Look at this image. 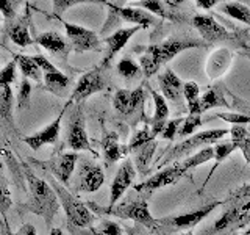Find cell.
<instances>
[{"mask_svg": "<svg viewBox=\"0 0 250 235\" xmlns=\"http://www.w3.org/2000/svg\"><path fill=\"white\" fill-rule=\"evenodd\" d=\"M222 215L200 235H231L250 224V184L239 187L222 202Z\"/></svg>", "mask_w": 250, "mask_h": 235, "instance_id": "6da1fadb", "label": "cell"}, {"mask_svg": "<svg viewBox=\"0 0 250 235\" xmlns=\"http://www.w3.org/2000/svg\"><path fill=\"white\" fill-rule=\"evenodd\" d=\"M200 46H203L200 39L191 36H170L160 44L136 46L133 50L139 53V66L143 69V74L146 77H152L158 72L163 65L169 63L178 53Z\"/></svg>", "mask_w": 250, "mask_h": 235, "instance_id": "7a4b0ae2", "label": "cell"}, {"mask_svg": "<svg viewBox=\"0 0 250 235\" xmlns=\"http://www.w3.org/2000/svg\"><path fill=\"white\" fill-rule=\"evenodd\" d=\"M23 176L27 179L28 184V194L30 199L28 202L22 204L19 209L23 212H30L38 216H41L47 226H50L55 215L58 213V210L61 207L60 199L57 191L53 190V187L47 182V180L38 177L35 174V171L31 169L27 163L22 164Z\"/></svg>", "mask_w": 250, "mask_h": 235, "instance_id": "3957f363", "label": "cell"}, {"mask_svg": "<svg viewBox=\"0 0 250 235\" xmlns=\"http://www.w3.org/2000/svg\"><path fill=\"white\" fill-rule=\"evenodd\" d=\"M97 216H114L121 219H130L136 224L147 227L148 231L153 232L156 229V218L150 215L148 210V198L138 190H133L127 193L122 202H117L114 206H99L96 202L86 204Z\"/></svg>", "mask_w": 250, "mask_h": 235, "instance_id": "277c9868", "label": "cell"}, {"mask_svg": "<svg viewBox=\"0 0 250 235\" xmlns=\"http://www.w3.org/2000/svg\"><path fill=\"white\" fill-rule=\"evenodd\" d=\"M49 174V172H47ZM53 190L57 191L58 194V199L62 210L66 213V219H67V229L69 231H74V229H84V227H89L92 226V223L97 221V215L86 206L84 202L78 201L75 196L66 190V187L62 185L61 182H58L52 174L50 177L47 179Z\"/></svg>", "mask_w": 250, "mask_h": 235, "instance_id": "5b68a950", "label": "cell"}, {"mask_svg": "<svg viewBox=\"0 0 250 235\" xmlns=\"http://www.w3.org/2000/svg\"><path fill=\"white\" fill-rule=\"evenodd\" d=\"M227 133H230L229 129H211V130H203L199 133H194V135L185 138L183 141H180L178 144L170 146L166 152L161 155L158 168L164 166L170 162H175L182 157H186L192 154L197 149H203L209 144H216L219 143V140H222Z\"/></svg>", "mask_w": 250, "mask_h": 235, "instance_id": "8992f818", "label": "cell"}, {"mask_svg": "<svg viewBox=\"0 0 250 235\" xmlns=\"http://www.w3.org/2000/svg\"><path fill=\"white\" fill-rule=\"evenodd\" d=\"M219 206H222V202L216 201L213 204L203 206L194 212H189V213L160 218V219H156V229L153 231V234L155 235H170V234L180 232V231H191L192 227H195L200 221H203V219H205L211 212L217 209Z\"/></svg>", "mask_w": 250, "mask_h": 235, "instance_id": "52a82bcc", "label": "cell"}, {"mask_svg": "<svg viewBox=\"0 0 250 235\" xmlns=\"http://www.w3.org/2000/svg\"><path fill=\"white\" fill-rule=\"evenodd\" d=\"M188 172H189V169L186 168V164L183 162H178V163H174V164H170V166L158 171L156 174H153L147 180H144L143 184L135 185L133 188L138 190L139 193H143L146 198H150V194L153 191L178 182L182 177L188 176Z\"/></svg>", "mask_w": 250, "mask_h": 235, "instance_id": "ba28073f", "label": "cell"}, {"mask_svg": "<svg viewBox=\"0 0 250 235\" xmlns=\"http://www.w3.org/2000/svg\"><path fill=\"white\" fill-rule=\"evenodd\" d=\"M66 144L72 149L74 152L78 151H89L96 155L92 151L88 132H86V124H84V113L82 107H74L72 112L67 116V129H66Z\"/></svg>", "mask_w": 250, "mask_h": 235, "instance_id": "9c48e42d", "label": "cell"}, {"mask_svg": "<svg viewBox=\"0 0 250 235\" xmlns=\"http://www.w3.org/2000/svg\"><path fill=\"white\" fill-rule=\"evenodd\" d=\"M78 160L77 152H55L49 160L38 163L39 166L44 168L45 172L52 174L55 179L61 182L62 185H67L70 176L74 174L75 164Z\"/></svg>", "mask_w": 250, "mask_h": 235, "instance_id": "30bf717a", "label": "cell"}, {"mask_svg": "<svg viewBox=\"0 0 250 235\" xmlns=\"http://www.w3.org/2000/svg\"><path fill=\"white\" fill-rule=\"evenodd\" d=\"M105 88H106V80L102 69L100 68L91 69L78 78V82L72 91V96H70V100L77 102V104H82L83 100L91 97L92 94L104 91Z\"/></svg>", "mask_w": 250, "mask_h": 235, "instance_id": "8fae6325", "label": "cell"}, {"mask_svg": "<svg viewBox=\"0 0 250 235\" xmlns=\"http://www.w3.org/2000/svg\"><path fill=\"white\" fill-rule=\"evenodd\" d=\"M62 25L66 28V36L77 52H100L102 41L92 30H88L77 24H70L62 21Z\"/></svg>", "mask_w": 250, "mask_h": 235, "instance_id": "7c38bea8", "label": "cell"}, {"mask_svg": "<svg viewBox=\"0 0 250 235\" xmlns=\"http://www.w3.org/2000/svg\"><path fill=\"white\" fill-rule=\"evenodd\" d=\"M105 172L100 164L83 159L77 174V188L83 193H94L104 185Z\"/></svg>", "mask_w": 250, "mask_h": 235, "instance_id": "4fadbf2b", "label": "cell"}, {"mask_svg": "<svg viewBox=\"0 0 250 235\" xmlns=\"http://www.w3.org/2000/svg\"><path fill=\"white\" fill-rule=\"evenodd\" d=\"M35 60L39 65V68L42 69L45 90L57 94V96H62V93H64L69 86V82H70L69 77L66 74H62L50 60H47L44 57V55H41V53L35 55Z\"/></svg>", "mask_w": 250, "mask_h": 235, "instance_id": "5bb4252c", "label": "cell"}, {"mask_svg": "<svg viewBox=\"0 0 250 235\" xmlns=\"http://www.w3.org/2000/svg\"><path fill=\"white\" fill-rule=\"evenodd\" d=\"M135 177H136L135 163L128 159H125L116 172V176L111 182V187H109V204L108 206H114V204L119 202V199L125 194V191L131 187Z\"/></svg>", "mask_w": 250, "mask_h": 235, "instance_id": "9a60e30c", "label": "cell"}, {"mask_svg": "<svg viewBox=\"0 0 250 235\" xmlns=\"http://www.w3.org/2000/svg\"><path fill=\"white\" fill-rule=\"evenodd\" d=\"M192 24L205 43H217V41L233 39V35L225 27H222L213 16L197 14V16H194Z\"/></svg>", "mask_w": 250, "mask_h": 235, "instance_id": "2e32d148", "label": "cell"}, {"mask_svg": "<svg viewBox=\"0 0 250 235\" xmlns=\"http://www.w3.org/2000/svg\"><path fill=\"white\" fill-rule=\"evenodd\" d=\"M144 91L143 88L136 90H117L113 96V107L121 116L130 118L143 107Z\"/></svg>", "mask_w": 250, "mask_h": 235, "instance_id": "e0dca14e", "label": "cell"}, {"mask_svg": "<svg viewBox=\"0 0 250 235\" xmlns=\"http://www.w3.org/2000/svg\"><path fill=\"white\" fill-rule=\"evenodd\" d=\"M69 102L66 104L64 110L67 108ZM64 110L57 116V119L52 121L49 125H45L44 129H41L39 132L31 133V135L23 138V143L28 144L33 151H39L42 146L45 144H55L60 138V132H61V121H62V116H64Z\"/></svg>", "mask_w": 250, "mask_h": 235, "instance_id": "ac0fdd59", "label": "cell"}, {"mask_svg": "<svg viewBox=\"0 0 250 235\" xmlns=\"http://www.w3.org/2000/svg\"><path fill=\"white\" fill-rule=\"evenodd\" d=\"M108 10L113 11L119 19L131 22V24H135V25H139L143 28L155 27V25H158V24H160V21L156 19V16H153L152 13H148L146 10H141V8L117 6L114 3H108Z\"/></svg>", "mask_w": 250, "mask_h": 235, "instance_id": "d6986e66", "label": "cell"}, {"mask_svg": "<svg viewBox=\"0 0 250 235\" xmlns=\"http://www.w3.org/2000/svg\"><path fill=\"white\" fill-rule=\"evenodd\" d=\"M35 43L39 44L41 47H44L45 50H49L50 53H53L55 57H58L61 61H64V63L67 61L69 52L74 49L69 39L62 38L60 33H57V31H44V33L38 35Z\"/></svg>", "mask_w": 250, "mask_h": 235, "instance_id": "ffe728a7", "label": "cell"}, {"mask_svg": "<svg viewBox=\"0 0 250 235\" xmlns=\"http://www.w3.org/2000/svg\"><path fill=\"white\" fill-rule=\"evenodd\" d=\"M141 28H143V27L133 25V27H128V28H121V30L114 31V33H111L109 36H106L104 39V43L106 44V55H105L104 65H102V66L106 68L114 55L119 53L124 49V47L127 46V43L130 41V38L135 33H138Z\"/></svg>", "mask_w": 250, "mask_h": 235, "instance_id": "44dd1931", "label": "cell"}, {"mask_svg": "<svg viewBox=\"0 0 250 235\" xmlns=\"http://www.w3.org/2000/svg\"><path fill=\"white\" fill-rule=\"evenodd\" d=\"M158 83L163 96L167 100L174 102V104H180L185 97V83L170 69L164 70L163 74L158 75Z\"/></svg>", "mask_w": 250, "mask_h": 235, "instance_id": "7402d4cb", "label": "cell"}, {"mask_svg": "<svg viewBox=\"0 0 250 235\" xmlns=\"http://www.w3.org/2000/svg\"><path fill=\"white\" fill-rule=\"evenodd\" d=\"M100 147L104 152V159L106 160V164H111L119 162L124 157L130 154L128 146L119 143V135L117 132H106L100 140Z\"/></svg>", "mask_w": 250, "mask_h": 235, "instance_id": "603a6c76", "label": "cell"}, {"mask_svg": "<svg viewBox=\"0 0 250 235\" xmlns=\"http://www.w3.org/2000/svg\"><path fill=\"white\" fill-rule=\"evenodd\" d=\"M130 6L141 8V10H146L153 16H158V18L167 21H182V16L163 0H136V2H131Z\"/></svg>", "mask_w": 250, "mask_h": 235, "instance_id": "cb8c5ba5", "label": "cell"}, {"mask_svg": "<svg viewBox=\"0 0 250 235\" xmlns=\"http://www.w3.org/2000/svg\"><path fill=\"white\" fill-rule=\"evenodd\" d=\"M150 94L155 102V115L150 121V129H152L153 135L158 137V135H161L164 125H166L169 121V107H167L166 97H164L163 94L156 93L155 90H150Z\"/></svg>", "mask_w": 250, "mask_h": 235, "instance_id": "d4e9b609", "label": "cell"}, {"mask_svg": "<svg viewBox=\"0 0 250 235\" xmlns=\"http://www.w3.org/2000/svg\"><path fill=\"white\" fill-rule=\"evenodd\" d=\"M231 61V53L227 49H219L214 53L209 55L208 63H207V74L209 78H217L221 77L227 68H229Z\"/></svg>", "mask_w": 250, "mask_h": 235, "instance_id": "484cf974", "label": "cell"}, {"mask_svg": "<svg viewBox=\"0 0 250 235\" xmlns=\"http://www.w3.org/2000/svg\"><path fill=\"white\" fill-rule=\"evenodd\" d=\"M156 140L150 141L144 146H141L138 149L133 151V160H135V168L139 172L141 176H146L148 172V168H150V160L153 159V154L156 151Z\"/></svg>", "mask_w": 250, "mask_h": 235, "instance_id": "4316f807", "label": "cell"}, {"mask_svg": "<svg viewBox=\"0 0 250 235\" xmlns=\"http://www.w3.org/2000/svg\"><path fill=\"white\" fill-rule=\"evenodd\" d=\"M14 60L18 63V68L25 78H31V80H35L38 83L44 78L42 69L39 68L35 57H28V55H16Z\"/></svg>", "mask_w": 250, "mask_h": 235, "instance_id": "83f0119b", "label": "cell"}, {"mask_svg": "<svg viewBox=\"0 0 250 235\" xmlns=\"http://www.w3.org/2000/svg\"><path fill=\"white\" fill-rule=\"evenodd\" d=\"M74 235H122L121 226L114 223L113 219H102L97 226H89L84 229L70 231Z\"/></svg>", "mask_w": 250, "mask_h": 235, "instance_id": "f1b7e54d", "label": "cell"}, {"mask_svg": "<svg viewBox=\"0 0 250 235\" xmlns=\"http://www.w3.org/2000/svg\"><path fill=\"white\" fill-rule=\"evenodd\" d=\"M225 107L230 108V104L224 97V91L221 85H216L213 88L207 90V93L202 96V112H207L209 108Z\"/></svg>", "mask_w": 250, "mask_h": 235, "instance_id": "f546056e", "label": "cell"}, {"mask_svg": "<svg viewBox=\"0 0 250 235\" xmlns=\"http://www.w3.org/2000/svg\"><path fill=\"white\" fill-rule=\"evenodd\" d=\"M185 99L188 102V112L189 115H202V97L200 88L195 82L185 83Z\"/></svg>", "mask_w": 250, "mask_h": 235, "instance_id": "4dcf8cb0", "label": "cell"}, {"mask_svg": "<svg viewBox=\"0 0 250 235\" xmlns=\"http://www.w3.org/2000/svg\"><path fill=\"white\" fill-rule=\"evenodd\" d=\"M219 11L230 16V18L236 19L239 22H244L250 25V6L239 3V2H227L219 6Z\"/></svg>", "mask_w": 250, "mask_h": 235, "instance_id": "1f68e13d", "label": "cell"}, {"mask_svg": "<svg viewBox=\"0 0 250 235\" xmlns=\"http://www.w3.org/2000/svg\"><path fill=\"white\" fill-rule=\"evenodd\" d=\"M231 133V141L234 143L239 151L244 155L246 162L250 164V138H249V132L244 125H233L230 129Z\"/></svg>", "mask_w": 250, "mask_h": 235, "instance_id": "d6a6232c", "label": "cell"}, {"mask_svg": "<svg viewBox=\"0 0 250 235\" xmlns=\"http://www.w3.org/2000/svg\"><path fill=\"white\" fill-rule=\"evenodd\" d=\"M10 38H11V41L16 46H19V47H28L30 44L35 43L33 39H31V36H30V31H28L25 19H21V21L16 22L14 25H11Z\"/></svg>", "mask_w": 250, "mask_h": 235, "instance_id": "836d02e7", "label": "cell"}, {"mask_svg": "<svg viewBox=\"0 0 250 235\" xmlns=\"http://www.w3.org/2000/svg\"><path fill=\"white\" fill-rule=\"evenodd\" d=\"M11 110H13L11 85L0 83V118L10 124H11Z\"/></svg>", "mask_w": 250, "mask_h": 235, "instance_id": "e575fe53", "label": "cell"}, {"mask_svg": "<svg viewBox=\"0 0 250 235\" xmlns=\"http://www.w3.org/2000/svg\"><path fill=\"white\" fill-rule=\"evenodd\" d=\"M234 149H238L236 146H234V143L233 141H222V143H216L214 144V160H216V164L213 168H211V171H209V176L207 177V180H205V185L208 184V180H209V177L213 176V172L216 171V168L221 164L225 159H229V157L231 155V152L234 151Z\"/></svg>", "mask_w": 250, "mask_h": 235, "instance_id": "d590c367", "label": "cell"}, {"mask_svg": "<svg viewBox=\"0 0 250 235\" xmlns=\"http://www.w3.org/2000/svg\"><path fill=\"white\" fill-rule=\"evenodd\" d=\"M116 69H117V72H119V75L124 77L125 80H133V78H136L143 72V69H141V66H138V63H135L130 58H122L117 63Z\"/></svg>", "mask_w": 250, "mask_h": 235, "instance_id": "8d00e7d4", "label": "cell"}, {"mask_svg": "<svg viewBox=\"0 0 250 235\" xmlns=\"http://www.w3.org/2000/svg\"><path fill=\"white\" fill-rule=\"evenodd\" d=\"M156 137L152 133V129H150V125H146V127H143L141 130H138L135 135L131 137L130 140V143H128V149H130V152H133L135 149L141 147V146H144L147 143H150V141H153Z\"/></svg>", "mask_w": 250, "mask_h": 235, "instance_id": "74e56055", "label": "cell"}, {"mask_svg": "<svg viewBox=\"0 0 250 235\" xmlns=\"http://www.w3.org/2000/svg\"><path fill=\"white\" fill-rule=\"evenodd\" d=\"M202 124L203 122H202L200 115H188L182 122V127L178 130V137L188 138V135H194L195 130H197Z\"/></svg>", "mask_w": 250, "mask_h": 235, "instance_id": "f35d334b", "label": "cell"}, {"mask_svg": "<svg viewBox=\"0 0 250 235\" xmlns=\"http://www.w3.org/2000/svg\"><path fill=\"white\" fill-rule=\"evenodd\" d=\"M80 3H102V0H53V11L55 14H62L67 11L70 6Z\"/></svg>", "mask_w": 250, "mask_h": 235, "instance_id": "ab89813d", "label": "cell"}, {"mask_svg": "<svg viewBox=\"0 0 250 235\" xmlns=\"http://www.w3.org/2000/svg\"><path fill=\"white\" fill-rule=\"evenodd\" d=\"M30 94H31V85L28 82V78L23 77L19 85V93H18V108L22 110L28 105L30 102Z\"/></svg>", "mask_w": 250, "mask_h": 235, "instance_id": "60d3db41", "label": "cell"}, {"mask_svg": "<svg viewBox=\"0 0 250 235\" xmlns=\"http://www.w3.org/2000/svg\"><path fill=\"white\" fill-rule=\"evenodd\" d=\"M183 119L182 118H177V119H169L167 124L164 125V129L161 132V137L167 141H174L175 137H178V130L182 127Z\"/></svg>", "mask_w": 250, "mask_h": 235, "instance_id": "b9f144b4", "label": "cell"}, {"mask_svg": "<svg viewBox=\"0 0 250 235\" xmlns=\"http://www.w3.org/2000/svg\"><path fill=\"white\" fill-rule=\"evenodd\" d=\"M23 0H0V5H2V14L5 19H14L16 13H18V8Z\"/></svg>", "mask_w": 250, "mask_h": 235, "instance_id": "7bdbcfd3", "label": "cell"}, {"mask_svg": "<svg viewBox=\"0 0 250 235\" xmlns=\"http://www.w3.org/2000/svg\"><path fill=\"white\" fill-rule=\"evenodd\" d=\"M16 70H18V63H16V60H13L0 72V83L11 85L13 82H16Z\"/></svg>", "mask_w": 250, "mask_h": 235, "instance_id": "ee69618b", "label": "cell"}, {"mask_svg": "<svg viewBox=\"0 0 250 235\" xmlns=\"http://www.w3.org/2000/svg\"><path fill=\"white\" fill-rule=\"evenodd\" d=\"M217 118H221L225 122H231L233 125H244L250 124V116L239 115V113H217Z\"/></svg>", "mask_w": 250, "mask_h": 235, "instance_id": "f6af8a7d", "label": "cell"}, {"mask_svg": "<svg viewBox=\"0 0 250 235\" xmlns=\"http://www.w3.org/2000/svg\"><path fill=\"white\" fill-rule=\"evenodd\" d=\"M0 204H2V215L5 216L6 212L13 206L11 193H10V188H8V184L5 179H2V198H0Z\"/></svg>", "mask_w": 250, "mask_h": 235, "instance_id": "bcb514c9", "label": "cell"}, {"mask_svg": "<svg viewBox=\"0 0 250 235\" xmlns=\"http://www.w3.org/2000/svg\"><path fill=\"white\" fill-rule=\"evenodd\" d=\"M8 235H36V227L33 224H23L18 232H11Z\"/></svg>", "mask_w": 250, "mask_h": 235, "instance_id": "7dc6e473", "label": "cell"}, {"mask_svg": "<svg viewBox=\"0 0 250 235\" xmlns=\"http://www.w3.org/2000/svg\"><path fill=\"white\" fill-rule=\"evenodd\" d=\"M195 2H197V5L203 8V10H209V8H213L217 3V0H195Z\"/></svg>", "mask_w": 250, "mask_h": 235, "instance_id": "c3c4849f", "label": "cell"}, {"mask_svg": "<svg viewBox=\"0 0 250 235\" xmlns=\"http://www.w3.org/2000/svg\"><path fill=\"white\" fill-rule=\"evenodd\" d=\"M164 2H166L170 8H177V6L182 5L185 0H164Z\"/></svg>", "mask_w": 250, "mask_h": 235, "instance_id": "681fc988", "label": "cell"}, {"mask_svg": "<svg viewBox=\"0 0 250 235\" xmlns=\"http://www.w3.org/2000/svg\"><path fill=\"white\" fill-rule=\"evenodd\" d=\"M124 229H125V232H127L128 235H139V232H138V224H136V227H130V226H125Z\"/></svg>", "mask_w": 250, "mask_h": 235, "instance_id": "f907efd6", "label": "cell"}, {"mask_svg": "<svg viewBox=\"0 0 250 235\" xmlns=\"http://www.w3.org/2000/svg\"><path fill=\"white\" fill-rule=\"evenodd\" d=\"M50 235H64V234H62V231L58 229V227H53V229L50 231Z\"/></svg>", "mask_w": 250, "mask_h": 235, "instance_id": "816d5d0a", "label": "cell"}, {"mask_svg": "<svg viewBox=\"0 0 250 235\" xmlns=\"http://www.w3.org/2000/svg\"><path fill=\"white\" fill-rule=\"evenodd\" d=\"M183 235H194V234H192V232H189V231H188V232H185Z\"/></svg>", "mask_w": 250, "mask_h": 235, "instance_id": "f5cc1de1", "label": "cell"}, {"mask_svg": "<svg viewBox=\"0 0 250 235\" xmlns=\"http://www.w3.org/2000/svg\"><path fill=\"white\" fill-rule=\"evenodd\" d=\"M242 235H250V229H249V231H246V232L242 234Z\"/></svg>", "mask_w": 250, "mask_h": 235, "instance_id": "db71d44e", "label": "cell"}, {"mask_svg": "<svg viewBox=\"0 0 250 235\" xmlns=\"http://www.w3.org/2000/svg\"><path fill=\"white\" fill-rule=\"evenodd\" d=\"M249 55H250V52H249Z\"/></svg>", "mask_w": 250, "mask_h": 235, "instance_id": "11a10c76", "label": "cell"}, {"mask_svg": "<svg viewBox=\"0 0 250 235\" xmlns=\"http://www.w3.org/2000/svg\"><path fill=\"white\" fill-rule=\"evenodd\" d=\"M111 2H113V0H111Z\"/></svg>", "mask_w": 250, "mask_h": 235, "instance_id": "9f6ffc18", "label": "cell"}]
</instances>
